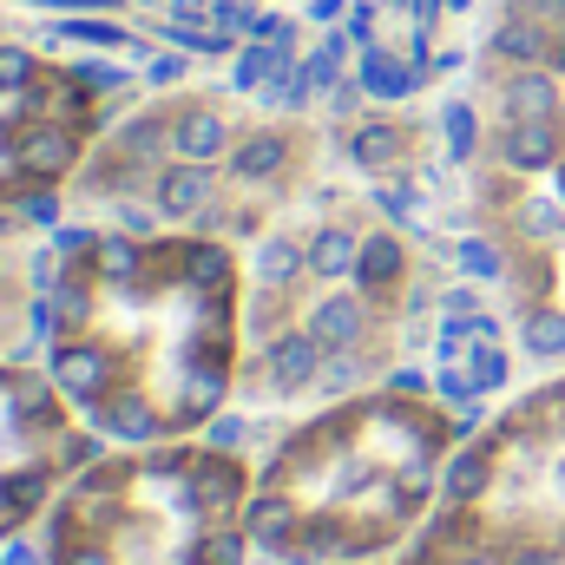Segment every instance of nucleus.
Wrapping results in <instances>:
<instances>
[{
	"instance_id": "obj_1",
	"label": "nucleus",
	"mask_w": 565,
	"mask_h": 565,
	"mask_svg": "<svg viewBox=\"0 0 565 565\" xmlns=\"http://www.w3.org/2000/svg\"><path fill=\"white\" fill-rule=\"evenodd\" d=\"M60 277L46 289L40 335L53 382L113 440H171L211 427L231 369L244 282L224 237L204 231H60Z\"/></svg>"
},
{
	"instance_id": "obj_2",
	"label": "nucleus",
	"mask_w": 565,
	"mask_h": 565,
	"mask_svg": "<svg viewBox=\"0 0 565 565\" xmlns=\"http://www.w3.org/2000/svg\"><path fill=\"white\" fill-rule=\"evenodd\" d=\"M454 434L422 402L415 375L388 395L342 402L335 415L282 440L264 487H250V546L282 565H335L388 546L434 493H447Z\"/></svg>"
},
{
	"instance_id": "obj_3",
	"label": "nucleus",
	"mask_w": 565,
	"mask_h": 565,
	"mask_svg": "<svg viewBox=\"0 0 565 565\" xmlns=\"http://www.w3.org/2000/svg\"><path fill=\"white\" fill-rule=\"evenodd\" d=\"M126 86L132 79L119 66L0 33V211H33L40 224H53L60 191L113 132Z\"/></svg>"
},
{
	"instance_id": "obj_4",
	"label": "nucleus",
	"mask_w": 565,
	"mask_h": 565,
	"mask_svg": "<svg viewBox=\"0 0 565 565\" xmlns=\"http://www.w3.org/2000/svg\"><path fill=\"white\" fill-rule=\"evenodd\" d=\"M106 454L99 427L73 422V402L53 375L0 369V540L20 533L60 480H79Z\"/></svg>"
}]
</instances>
